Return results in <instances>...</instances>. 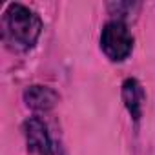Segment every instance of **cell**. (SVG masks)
<instances>
[{"label":"cell","instance_id":"3","mask_svg":"<svg viewBox=\"0 0 155 155\" xmlns=\"http://www.w3.org/2000/svg\"><path fill=\"white\" fill-rule=\"evenodd\" d=\"M24 137H26L28 151L31 155H51V150H53L51 139L46 124L40 119L31 117L24 122Z\"/></svg>","mask_w":155,"mask_h":155},{"label":"cell","instance_id":"2","mask_svg":"<svg viewBox=\"0 0 155 155\" xmlns=\"http://www.w3.org/2000/svg\"><path fill=\"white\" fill-rule=\"evenodd\" d=\"M101 48L106 57L113 62L124 60L133 48V37L128 31L126 24L120 20H111L104 26L101 35Z\"/></svg>","mask_w":155,"mask_h":155},{"label":"cell","instance_id":"1","mask_svg":"<svg viewBox=\"0 0 155 155\" xmlns=\"http://www.w3.org/2000/svg\"><path fill=\"white\" fill-rule=\"evenodd\" d=\"M42 29L40 18L22 4H9L4 13V40L13 49L35 46Z\"/></svg>","mask_w":155,"mask_h":155},{"label":"cell","instance_id":"6","mask_svg":"<svg viewBox=\"0 0 155 155\" xmlns=\"http://www.w3.org/2000/svg\"><path fill=\"white\" fill-rule=\"evenodd\" d=\"M55 155H66L62 148H55Z\"/></svg>","mask_w":155,"mask_h":155},{"label":"cell","instance_id":"5","mask_svg":"<svg viewBox=\"0 0 155 155\" xmlns=\"http://www.w3.org/2000/svg\"><path fill=\"white\" fill-rule=\"evenodd\" d=\"M122 99L124 104L133 117V120H139L142 115V102H144V91L142 86L135 79H126L122 84Z\"/></svg>","mask_w":155,"mask_h":155},{"label":"cell","instance_id":"4","mask_svg":"<svg viewBox=\"0 0 155 155\" xmlns=\"http://www.w3.org/2000/svg\"><path fill=\"white\" fill-rule=\"evenodd\" d=\"M24 101L31 110L37 111H48L58 102V95L46 86H29L24 91Z\"/></svg>","mask_w":155,"mask_h":155}]
</instances>
